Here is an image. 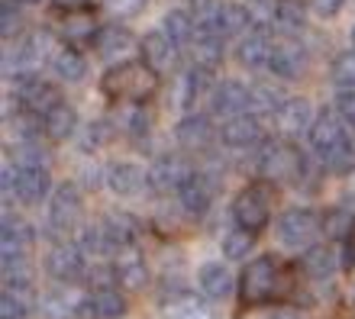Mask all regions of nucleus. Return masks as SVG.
Segmentation results:
<instances>
[{
	"label": "nucleus",
	"instance_id": "25",
	"mask_svg": "<svg viewBox=\"0 0 355 319\" xmlns=\"http://www.w3.org/2000/svg\"><path fill=\"white\" fill-rule=\"evenodd\" d=\"M197 287L207 300H226L233 293V274L223 262H210L197 271Z\"/></svg>",
	"mask_w": 355,
	"mask_h": 319
},
{
	"label": "nucleus",
	"instance_id": "54",
	"mask_svg": "<svg viewBox=\"0 0 355 319\" xmlns=\"http://www.w3.org/2000/svg\"><path fill=\"white\" fill-rule=\"evenodd\" d=\"M17 3H39V0H17Z\"/></svg>",
	"mask_w": 355,
	"mask_h": 319
},
{
	"label": "nucleus",
	"instance_id": "1",
	"mask_svg": "<svg viewBox=\"0 0 355 319\" xmlns=\"http://www.w3.org/2000/svg\"><path fill=\"white\" fill-rule=\"evenodd\" d=\"M310 149L320 155L323 168L333 174H349L355 168V139L349 136L346 120L333 110H323L310 129Z\"/></svg>",
	"mask_w": 355,
	"mask_h": 319
},
{
	"label": "nucleus",
	"instance_id": "45",
	"mask_svg": "<svg viewBox=\"0 0 355 319\" xmlns=\"http://www.w3.org/2000/svg\"><path fill=\"white\" fill-rule=\"evenodd\" d=\"M146 3H149V0H103V10L116 19H132L146 10Z\"/></svg>",
	"mask_w": 355,
	"mask_h": 319
},
{
	"label": "nucleus",
	"instance_id": "33",
	"mask_svg": "<svg viewBox=\"0 0 355 319\" xmlns=\"http://www.w3.org/2000/svg\"><path fill=\"white\" fill-rule=\"evenodd\" d=\"M252 26V17H249V10L245 3H223L220 7V17H216V33L223 39H233L245 36V29Z\"/></svg>",
	"mask_w": 355,
	"mask_h": 319
},
{
	"label": "nucleus",
	"instance_id": "11",
	"mask_svg": "<svg viewBox=\"0 0 355 319\" xmlns=\"http://www.w3.org/2000/svg\"><path fill=\"white\" fill-rule=\"evenodd\" d=\"M271 122H275V132H278L281 139L291 142V139H297V136H310L317 116H313V107H310L307 97H288V100L275 110Z\"/></svg>",
	"mask_w": 355,
	"mask_h": 319
},
{
	"label": "nucleus",
	"instance_id": "18",
	"mask_svg": "<svg viewBox=\"0 0 355 319\" xmlns=\"http://www.w3.org/2000/svg\"><path fill=\"white\" fill-rule=\"evenodd\" d=\"M214 136H220V132L214 129L210 116H204V113H187L184 120L178 122V129H175L178 145H181L184 152H194V155H200V152L210 149Z\"/></svg>",
	"mask_w": 355,
	"mask_h": 319
},
{
	"label": "nucleus",
	"instance_id": "43",
	"mask_svg": "<svg viewBox=\"0 0 355 319\" xmlns=\"http://www.w3.org/2000/svg\"><path fill=\"white\" fill-rule=\"evenodd\" d=\"M281 33H288V36H294V33H300L304 29V10L294 3V0H281V10H278V26Z\"/></svg>",
	"mask_w": 355,
	"mask_h": 319
},
{
	"label": "nucleus",
	"instance_id": "13",
	"mask_svg": "<svg viewBox=\"0 0 355 319\" xmlns=\"http://www.w3.org/2000/svg\"><path fill=\"white\" fill-rule=\"evenodd\" d=\"M17 100L19 107L29 113V116H46L49 110L55 104H62V94H58V87L52 84V81H46V78H23V81H17Z\"/></svg>",
	"mask_w": 355,
	"mask_h": 319
},
{
	"label": "nucleus",
	"instance_id": "44",
	"mask_svg": "<svg viewBox=\"0 0 355 319\" xmlns=\"http://www.w3.org/2000/svg\"><path fill=\"white\" fill-rule=\"evenodd\" d=\"M29 310H33V300L26 297H17V293L0 297V319H29Z\"/></svg>",
	"mask_w": 355,
	"mask_h": 319
},
{
	"label": "nucleus",
	"instance_id": "22",
	"mask_svg": "<svg viewBox=\"0 0 355 319\" xmlns=\"http://www.w3.org/2000/svg\"><path fill=\"white\" fill-rule=\"evenodd\" d=\"M94 42V52H97V58H103V62H113V58L126 55L132 48V33L126 26H120V23H110V26H101L97 29V36L91 39Z\"/></svg>",
	"mask_w": 355,
	"mask_h": 319
},
{
	"label": "nucleus",
	"instance_id": "49",
	"mask_svg": "<svg viewBox=\"0 0 355 319\" xmlns=\"http://www.w3.org/2000/svg\"><path fill=\"white\" fill-rule=\"evenodd\" d=\"M310 13H317L320 19H333L339 10L346 7V0H307Z\"/></svg>",
	"mask_w": 355,
	"mask_h": 319
},
{
	"label": "nucleus",
	"instance_id": "35",
	"mask_svg": "<svg viewBox=\"0 0 355 319\" xmlns=\"http://www.w3.org/2000/svg\"><path fill=\"white\" fill-rule=\"evenodd\" d=\"M52 71H55V78L68 81V84H78L87 75V62L78 48H62V52L52 55Z\"/></svg>",
	"mask_w": 355,
	"mask_h": 319
},
{
	"label": "nucleus",
	"instance_id": "26",
	"mask_svg": "<svg viewBox=\"0 0 355 319\" xmlns=\"http://www.w3.org/2000/svg\"><path fill=\"white\" fill-rule=\"evenodd\" d=\"M113 271H116V284H123L126 291H142L149 284V268L139 258L136 248H126L113 258Z\"/></svg>",
	"mask_w": 355,
	"mask_h": 319
},
{
	"label": "nucleus",
	"instance_id": "14",
	"mask_svg": "<svg viewBox=\"0 0 355 319\" xmlns=\"http://www.w3.org/2000/svg\"><path fill=\"white\" fill-rule=\"evenodd\" d=\"M310 58H307V48L300 46L294 36H284L275 42V48H271V62H268V71L275 78H281V81H294V78H300L304 71H307Z\"/></svg>",
	"mask_w": 355,
	"mask_h": 319
},
{
	"label": "nucleus",
	"instance_id": "32",
	"mask_svg": "<svg viewBox=\"0 0 355 319\" xmlns=\"http://www.w3.org/2000/svg\"><path fill=\"white\" fill-rule=\"evenodd\" d=\"M165 319H214V310L194 293L178 291L171 300H165Z\"/></svg>",
	"mask_w": 355,
	"mask_h": 319
},
{
	"label": "nucleus",
	"instance_id": "21",
	"mask_svg": "<svg viewBox=\"0 0 355 319\" xmlns=\"http://www.w3.org/2000/svg\"><path fill=\"white\" fill-rule=\"evenodd\" d=\"M178 203L187 216H204L214 203V178L204 171H194V178L178 190Z\"/></svg>",
	"mask_w": 355,
	"mask_h": 319
},
{
	"label": "nucleus",
	"instance_id": "55",
	"mask_svg": "<svg viewBox=\"0 0 355 319\" xmlns=\"http://www.w3.org/2000/svg\"><path fill=\"white\" fill-rule=\"evenodd\" d=\"M352 46H355V26H352Z\"/></svg>",
	"mask_w": 355,
	"mask_h": 319
},
{
	"label": "nucleus",
	"instance_id": "17",
	"mask_svg": "<svg viewBox=\"0 0 355 319\" xmlns=\"http://www.w3.org/2000/svg\"><path fill=\"white\" fill-rule=\"evenodd\" d=\"M262 126H265V120L259 116V113L233 116V120L220 122V142L230 145V149H249V145H259V142H262Z\"/></svg>",
	"mask_w": 355,
	"mask_h": 319
},
{
	"label": "nucleus",
	"instance_id": "10",
	"mask_svg": "<svg viewBox=\"0 0 355 319\" xmlns=\"http://www.w3.org/2000/svg\"><path fill=\"white\" fill-rule=\"evenodd\" d=\"M0 252H3V271L26 268L33 255V229L23 219L3 216V235H0Z\"/></svg>",
	"mask_w": 355,
	"mask_h": 319
},
{
	"label": "nucleus",
	"instance_id": "41",
	"mask_svg": "<svg viewBox=\"0 0 355 319\" xmlns=\"http://www.w3.org/2000/svg\"><path fill=\"white\" fill-rule=\"evenodd\" d=\"M329 78L339 91H355V52H339L333 58V68H329Z\"/></svg>",
	"mask_w": 355,
	"mask_h": 319
},
{
	"label": "nucleus",
	"instance_id": "37",
	"mask_svg": "<svg viewBox=\"0 0 355 319\" xmlns=\"http://www.w3.org/2000/svg\"><path fill=\"white\" fill-rule=\"evenodd\" d=\"M288 97L281 94L275 84H252V113H259L262 120H271L275 110L284 104Z\"/></svg>",
	"mask_w": 355,
	"mask_h": 319
},
{
	"label": "nucleus",
	"instance_id": "15",
	"mask_svg": "<svg viewBox=\"0 0 355 319\" xmlns=\"http://www.w3.org/2000/svg\"><path fill=\"white\" fill-rule=\"evenodd\" d=\"M103 181H107V188L116 194V197H139L149 184V171L139 168V165H132V161H113L110 168L103 171Z\"/></svg>",
	"mask_w": 355,
	"mask_h": 319
},
{
	"label": "nucleus",
	"instance_id": "6",
	"mask_svg": "<svg viewBox=\"0 0 355 319\" xmlns=\"http://www.w3.org/2000/svg\"><path fill=\"white\" fill-rule=\"evenodd\" d=\"M323 233V219H320L317 210L310 207H294L288 213H281L278 226H275V235H278V242L291 252H307L313 248L317 242V235Z\"/></svg>",
	"mask_w": 355,
	"mask_h": 319
},
{
	"label": "nucleus",
	"instance_id": "29",
	"mask_svg": "<svg viewBox=\"0 0 355 319\" xmlns=\"http://www.w3.org/2000/svg\"><path fill=\"white\" fill-rule=\"evenodd\" d=\"M191 48H194V65L210 68V71H214V68L223 62L226 39L220 36L216 29H197V36H194V42H191Z\"/></svg>",
	"mask_w": 355,
	"mask_h": 319
},
{
	"label": "nucleus",
	"instance_id": "51",
	"mask_svg": "<svg viewBox=\"0 0 355 319\" xmlns=\"http://www.w3.org/2000/svg\"><path fill=\"white\" fill-rule=\"evenodd\" d=\"M255 319H304L297 310H291V307H271V310H262Z\"/></svg>",
	"mask_w": 355,
	"mask_h": 319
},
{
	"label": "nucleus",
	"instance_id": "16",
	"mask_svg": "<svg viewBox=\"0 0 355 319\" xmlns=\"http://www.w3.org/2000/svg\"><path fill=\"white\" fill-rule=\"evenodd\" d=\"M194 178V168L187 165L181 155H162V158L152 161V168H149V184L155 190H181L187 184V181Z\"/></svg>",
	"mask_w": 355,
	"mask_h": 319
},
{
	"label": "nucleus",
	"instance_id": "3",
	"mask_svg": "<svg viewBox=\"0 0 355 319\" xmlns=\"http://www.w3.org/2000/svg\"><path fill=\"white\" fill-rule=\"evenodd\" d=\"M259 174L265 181H291V184H304L310 181V161L304 158V152H297L288 139L265 142L259 152Z\"/></svg>",
	"mask_w": 355,
	"mask_h": 319
},
{
	"label": "nucleus",
	"instance_id": "27",
	"mask_svg": "<svg viewBox=\"0 0 355 319\" xmlns=\"http://www.w3.org/2000/svg\"><path fill=\"white\" fill-rule=\"evenodd\" d=\"M42 132H46V139H52V142H65V139H71L78 132V110L71 104H55L52 110L42 116Z\"/></svg>",
	"mask_w": 355,
	"mask_h": 319
},
{
	"label": "nucleus",
	"instance_id": "23",
	"mask_svg": "<svg viewBox=\"0 0 355 319\" xmlns=\"http://www.w3.org/2000/svg\"><path fill=\"white\" fill-rule=\"evenodd\" d=\"M65 13L58 17V33L68 42H85V39L97 36V17L87 7H62Z\"/></svg>",
	"mask_w": 355,
	"mask_h": 319
},
{
	"label": "nucleus",
	"instance_id": "24",
	"mask_svg": "<svg viewBox=\"0 0 355 319\" xmlns=\"http://www.w3.org/2000/svg\"><path fill=\"white\" fill-rule=\"evenodd\" d=\"M85 316L87 319H123L126 316V300L113 287H97L85 297Z\"/></svg>",
	"mask_w": 355,
	"mask_h": 319
},
{
	"label": "nucleus",
	"instance_id": "42",
	"mask_svg": "<svg viewBox=\"0 0 355 319\" xmlns=\"http://www.w3.org/2000/svg\"><path fill=\"white\" fill-rule=\"evenodd\" d=\"M220 0H191V7H187V13H191V19H194L197 29H216V17H220Z\"/></svg>",
	"mask_w": 355,
	"mask_h": 319
},
{
	"label": "nucleus",
	"instance_id": "20",
	"mask_svg": "<svg viewBox=\"0 0 355 319\" xmlns=\"http://www.w3.org/2000/svg\"><path fill=\"white\" fill-rule=\"evenodd\" d=\"M271 48H275V42H271L268 29H249V33L239 39V46H236V58H239L243 68L259 71V68H268Z\"/></svg>",
	"mask_w": 355,
	"mask_h": 319
},
{
	"label": "nucleus",
	"instance_id": "47",
	"mask_svg": "<svg viewBox=\"0 0 355 319\" xmlns=\"http://www.w3.org/2000/svg\"><path fill=\"white\" fill-rule=\"evenodd\" d=\"M110 139H113V129L107 120H97L85 129V149H101V145H107Z\"/></svg>",
	"mask_w": 355,
	"mask_h": 319
},
{
	"label": "nucleus",
	"instance_id": "2",
	"mask_svg": "<svg viewBox=\"0 0 355 319\" xmlns=\"http://www.w3.org/2000/svg\"><path fill=\"white\" fill-rule=\"evenodd\" d=\"M159 91V75L146 62H116L103 71L101 94L113 104H146Z\"/></svg>",
	"mask_w": 355,
	"mask_h": 319
},
{
	"label": "nucleus",
	"instance_id": "4",
	"mask_svg": "<svg viewBox=\"0 0 355 319\" xmlns=\"http://www.w3.org/2000/svg\"><path fill=\"white\" fill-rule=\"evenodd\" d=\"M3 194H13V197L23 203V207H36L52 194V178H49V168L42 165H7L3 168Z\"/></svg>",
	"mask_w": 355,
	"mask_h": 319
},
{
	"label": "nucleus",
	"instance_id": "36",
	"mask_svg": "<svg viewBox=\"0 0 355 319\" xmlns=\"http://www.w3.org/2000/svg\"><path fill=\"white\" fill-rule=\"evenodd\" d=\"M81 310H85V300H75L68 291H52L42 297V313H46V319H78Z\"/></svg>",
	"mask_w": 355,
	"mask_h": 319
},
{
	"label": "nucleus",
	"instance_id": "52",
	"mask_svg": "<svg viewBox=\"0 0 355 319\" xmlns=\"http://www.w3.org/2000/svg\"><path fill=\"white\" fill-rule=\"evenodd\" d=\"M343 264H346V268H355V223L346 235V258H343Z\"/></svg>",
	"mask_w": 355,
	"mask_h": 319
},
{
	"label": "nucleus",
	"instance_id": "19",
	"mask_svg": "<svg viewBox=\"0 0 355 319\" xmlns=\"http://www.w3.org/2000/svg\"><path fill=\"white\" fill-rule=\"evenodd\" d=\"M139 52H142V62L155 71V75H165V71H171L175 68V62H178V52L181 48L171 42L165 33H149V36H142V42H139Z\"/></svg>",
	"mask_w": 355,
	"mask_h": 319
},
{
	"label": "nucleus",
	"instance_id": "12",
	"mask_svg": "<svg viewBox=\"0 0 355 319\" xmlns=\"http://www.w3.org/2000/svg\"><path fill=\"white\" fill-rule=\"evenodd\" d=\"M210 113L223 122L252 113V87H245L243 81H220L210 94Z\"/></svg>",
	"mask_w": 355,
	"mask_h": 319
},
{
	"label": "nucleus",
	"instance_id": "28",
	"mask_svg": "<svg viewBox=\"0 0 355 319\" xmlns=\"http://www.w3.org/2000/svg\"><path fill=\"white\" fill-rule=\"evenodd\" d=\"M214 71L210 68H200V65H191L181 75V107H194L200 97H210L214 94Z\"/></svg>",
	"mask_w": 355,
	"mask_h": 319
},
{
	"label": "nucleus",
	"instance_id": "31",
	"mask_svg": "<svg viewBox=\"0 0 355 319\" xmlns=\"http://www.w3.org/2000/svg\"><path fill=\"white\" fill-rule=\"evenodd\" d=\"M300 264H304V274H307L310 281H329L339 268L336 248H329V245H313V248L304 252Z\"/></svg>",
	"mask_w": 355,
	"mask_h": 319
},
{
	"label": "nucleus",
	"instance_id": "48",
	"mask_svg": "<svg viewBox=\"0 0 355 319\" xmlns=\"http://www.w3.org/2000/svg\"><path fill=\"white\" fill-rule=\"evenodd\" d=\"M149 126H152V116L142 110V107H136V110L130 113V120H126V132H130L136 142L149 136Z\"/></svg>",
	"mask_w": 355,
	"mask_h": 319
},
{
	"label": "nucleus",
	"instance_id": "39",
	"mask_svg": "<svg viewBox=\"0 0 355 319\" xmlns=\"http://www.w3.org/2000/svg\"><path fill=\"white\" fill-rule=\"evenodd\" d=\"M245 10L252 17V29H275L278 26L281 0H245Z\"/></svg>",
	"mask_w": 355,
	"mask_h": 319
},
{
	"label": "nucleus",
	"instance_id": "8",
	"mask_svg": "<svg viewBox=\"0 0 355 319\" xmlns=\"http://www.w3.org/2000/svg\"><path fill=\"white\" fill-rule=\"evenodd\" d=\"M233 219L239 229L259 235L271 223V188L268 184H249L236 194L233 200Z\"/></svg>",
	"mask_w": 355,
	"mask_h": 319
},
{
	"label": "nucleus",
	"instance_id": "38",
	"mask_svg": "<svg viewBox=\"0 0 355 319\" xmlns=\"http://www.w3.org/2000/svg\"><path fill=\"white\" fill-rule=\"evenodd\" d=\"M78 245L85 255H94V258H103L110 255V245H107V235H103V223H85L81 233H78Z\"/></svg>",
	"mask_w": 355,
	"mask_h": 319
},
{
	"label": "nucleus",
	"instance_id": "53",
	"mask_svg": "<svg viewBox=\"0 0 355 319\" xmlns=\"http://www.w3.org/2000/svg\"><path fill=\"white\" fill-rule=\"evenodd\" d=\"M58 7H85L87 0H55Z\"/></svg>",
	"mask_w": 355,
	"mask_h": 319
},
{
	"label": "nucleus",
	"instance_id": "30",
	"mask_svg": "<svg viewBox=\"0 0 355 319\" xmlns=\"http://www.w3.org/2000/svg\"><path fill=\"white\" fill-rule=\"evenodd\" d=\"M103 223V235H107V245H110V255H120L126 248H132L136 242V223H132L126 213H110L101 219Z\"/></svg>",
	"mask_w": 355,
	"mask_h": 319
},
{
	"label": "nucleus",
	"instance_id": "50",
	"mask_svg": "<svg viewBox=\"0 0 355 319\" xmlns=\"http://www.w3.org/2000/svg\"><path fill=\"white\" fill-rule=\"evenodd\" d=\"M336 113L346 120V126H355V91H339Z\"/></svg>",
	"mask_w": 355,
	"mask_h": 319
},
{
	"label": "nucleus",
	"instance_id": "56",
	"mask_svg": "<svg viewBox=\"0 0 355 319\" xmlns=\"http://www.w3.org/2000/svg\"><path fill=\"white\" fill-rule=\"evenodd\" d=\"M352 319H355V313H352Z\"/></svg>",
	"mask_w": 355,
	"mask_h": 319
},
{
	"label": "nucleus",
	"instance_id": "7",
	"mask_svg": "<svg viewBox=\"0 0 355 319\" xmlns=\"http://www.w3.org/2000/svg\"><path fill=\"white\" fill-rule=\"evenodd\" d=\"M81 213H85V200L78 190L75 181H65L52 190L49 197V213H46V226L49 235H68L81 229Z\"/></svg>",
	"mask_w": 355,
	"mask_h": 319
},
{
	"label": "nucleus",
	"instance_id": "9",
	"mask_svg": "<svg viewBox=\"0 0 355 319\" xmlns=\"http://www.w3.org/2000/svg\"><path fill=\"white\" fill-rule=\"evenodd\" d=\"M46 271L52 281L58 284H78L81 277H87V262H85V252H81V245L75 242H55L49 248L46 255Z\"/></svg>",
	"mask_w": 355,
	"mask_h": 319
},
{
	"label": "nucleus",
	"instance_id": "40",
	"mask_svg": "<svg viewBox=\"0 0 355 319\" xmlns=\"http://www.w3.org/2000/svg\"><path fill=\"white\" fill-rule=\"evenodd\" d=\"M252 248H255V235L245 233V229H239V226H236L233 233L223 235V255L230 258V262H243V258H249Z\"/></svg>",
	"mask_w": 355,
	"mask_h": 319
},
{
	"label": "nucleus",
	"instance_id": "46",
	"mask_svg": "<svg viewBox=\"0 0 355 319\" xmlns=\"http://www.w3.org/2000/svg\"><path fill=\"white\" fill-rule=\"evenodd\" d=\"M0 29H3V39H13V33H19L23 26V13H19L17 0H3V10H0Z\"/></svg>",
	"mask_w": 355,
	"mask_h": 319
},
{
	"label": "nucleus",
	"instance_id": "34",
	"mask_svg": "<svg viewBox=\"0 0 355 319\" xmlns=\"http://www.w3.org/2000/svg\"><path fill=\"white\" fill-rule=\"evenodd\" d=\"M162 33H165L178 48H187L197 36V26H194V19H191L187 10H168L165 19H162Z\"/></svg>",
	"mask_w": 355,
	"mask_h": 319
},
{
	"label": "nucleus",
	"instance_id": "5",
	"mask_svg": "<svg viewBox=\"0 0 355 319\" xmlns=\"http://www.w3.org/2000/svg\"><path fill=\"white\" fill-rule=\"evenodd\" d=\"M278 284H281L278 262H275L271 255H262V258L249 262V268H245L243 277H239V300H243L245 307H262V303H268L271 297L281 291Z\"/></svg>",
	"mask_w": 355,
	"mask_h": 319
}]
</instances>
